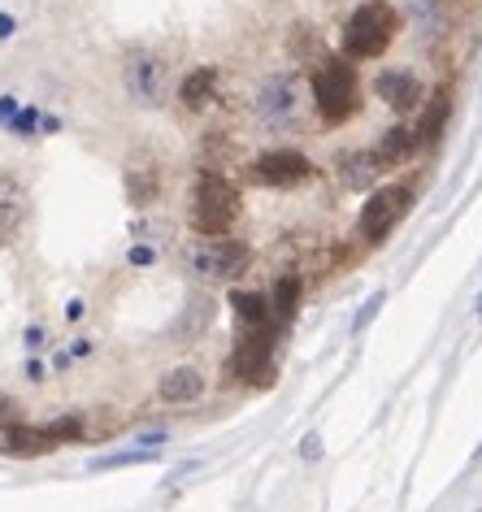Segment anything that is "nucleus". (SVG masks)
I'll return each instance as SVG.
<instances>
[{
  "instance_id": "obj_19",
  "label": "nucleus",
  "mask_w": 482,
  "mask_h": 512,
  "mask_svg": "<svg viewBox=\"0 0 482 512\" xmlns=\"http://www.w3.org/2000/svg\"><path fill=\"white\" fill-rule=\"evenodd\" d=\"M9 31H14V22H9V18H0V35H9Z\"/></svg>"
},
{
  "instance_id": "obj_8",
  "label": "nucleus",
  "mask_w": 482,
  "mask_h": 512,
  "mask_svg": "<svg viewBox=\"0 0 482 512\" xmlns=\"http://www.w3.org/2000/svg\"><path fill=\"white\" fill-rule=\"evenodd\" d=\"M309 174H313V165H309V157H304V152H296V148H274V152H261V157L252 161V183L278 187V191L300 187Z\"/></svg>"
},
{
  "instance_id": "obj_16",
  "label": "nucleus",
  "mask_w": 482,
  "mask_h": 512,
  "mask_svg": "<svg viewBox=\"0 0 482 512\" xmlns=\"http://www.w3.org/2000/svg\"><path fill=\"white\" fill-rule=\"evenodd\" d=\"M448 109H452V105H448V92H439V96L422 109V122L413 126V131H417V144H435V139L443 135V126H448Z\"/></svg>"
},
{
  "instance_id": "obj_7",
  "label": "nucleus",
  "mask_w": 482,
  "mask_h": 512,
  "mask_svg": "<svg viewBox=\"0 0 482 512\" xmlns=\"http://www.w3.org/2000/svg\"><path fill=\"white\" fill-rule=\"evenodd\" d=\"M413 204V187L409 183H391V187H378L370 200H365L361 209V235L365 239H387L391 230L404 222V213H409Z\"/></svg>"
},
{
  "instance_id": "obj_11",
  "label": "nucleus",
  "mask_w": 482,
  "mask_h": 512,
  "mask_svg": "<svg viewBox=\"0 0 482 512\" xmlns=\"http://www.w3.org/2000/svg\"><path fill=\"white\" fill-rule=\"evenodd\" d=\"M27 217H31L27 187L14 174L0 170V243H14L22 235V226H27Z\"/></svg>"
},
{
  "instance_id": "obj_5",
  "label": "nucleus",
  "mask_w": 482,
  "mask_h": 512,
  "mask_svg": "<svg viewBox=\"0 0 482 512\" xmlns=\"http://www.w3.org/2000/svg\"><path fill=\"white\" fill-rule=\"evenodd\" d=\"M187 265H192L200 283H235L239 274H248L252 248L244 239H200L187 256Z\"/></svg>"
},
{
  "instance_id": "obj_4",
  "label": "nucleus",
  "mask_w": 482,
  "mask_h": 512,
  "mask_svg": "<svg viewBox=\"0 0 482 512\" xmlns=\"http://www.w3.org/2000/svg\"><path fill=\"white\" fill-rule=\"evenodd\" d=\"M122 87L139 109H161L170 100V61L152 48H135L122 61Z\"/></svg>"
},
{
  "instance_id": "obj_1",
  "label": "nucleus",
  "mask_w": 482,
  "mask_h": 512,
  "mask_svg": "<svg viewBox=\"0 0 482 512\" xmlns=\"http://www.w3.org/2000/svg\"><path fill=\"white\" fill-rule=\"evenodd\" d=\"M313 105H317V113H322L326 126H344L348 118H357V109H361L357 70L339 57H326L313 74Z\"/></svg>"
},
{
  "instance_id": "obj_9",
  "label": "nucleus",
  "mask_w": 482,
  "mask_h": 512,
  "mask_svg": "<svg viewBox=\"0 0 482 512\" xmlns=\"http://www.w3.org/2000/svg\"><path fill=\"white\" fill-rule=\"evenodd\" d=\"M231 374L248 378V382H270V374H274V326L244 330V339H239V348L231 356Z\"/></svg>"
},
{
  "instance_id": "obj_18",
  "label": "nucleus",
  "mask_w": 482,
  "mask_h": 512,
  "mask_svg": "<svg viewBox=\"0 0 482 512\" xmlns=\"http://www.w3.org/2000/svg\"><path fill=\"white\" fill-rule=\"evenodd\" d=\"M157 452H148V447H139V452H113V456H100L92 469H122V465H148V460Z\"/></svg>"
},
{
  "instance_id": "obj_20",
  "label": "nucleus",
  "mask_w": 482,
  "mask_h": 512,
  "mask_svg": "<svg viewBox=\"0 0 482 512\" xmlns=\"http://www.w3.org/2000/svg\"><path fill=\"white\" fill-rule=\"evenodd\" d=\"M478 313H482V300H478Z\"/></svg>"
},
{
  "instance_id": "obj_6",
  "label": "nucleus",
  "mask_w": 482,
  "mask_h": 512,
  "mask_svg": "<svg viewBox=\"0 0 482 512\" xmlns=\"http://www.w3.org/2000/svg\"><path fill=\"white\" fill-rule=\"evenodd\" d=\"M252 109H257V122L270 126V131L291 126L300 118V83H296V74H287V70L270 74V79L257 87V96H252Z\"/></svg>"
},
{
  "instance_id": "obj_3",
  "label": "nucleus",
  "mask_w": 482,
  "mask_h": 512,
  "mask_svg": "<svg viewBox=\"0 0 482 512\" xmlns=\"http://www.w3.org/2000/svg\"><path fill=\"white\" fill-rule=\"evenodd\" d=\"M239 217V191L222 174H200L192 191V226L205 239H226Z\"/></svg>"
},
{
  "instance_id": "obj_17",
  "label": "nucleus",
  "mask_w": 482,
  "mask_h": 512,
  "mask_svg": "<svg viewBox=\"0 0 482 512\" xmlns=\"http://www.w3.org/2000/svg\"><path fill=\"white\" fill-rule=\"evenodd\" d=\"M296 304H300V278H283V283L274 287V322L283 326V322H291V313H296Z\"/></svg>"
},
{
  "instance_id": "obj_13",
  "label": "nucleus",
  "mask_w": 482,
  "mask_h": 512,
  "mask_svg": "<svg viewBox=\"0 0 482 512\" xmlns=\"http://www.w3.org/2000/svg\"><path fill=\"white\" fill-rule=\"evenodd\" d=\"M200 391H205V378H200V369H192V365H179L161 378V400L166 404H192V400H200Z\"/></svg>"
},
{
  "instance_id": "obj_15",
  "label": "nucleus",
  "mask_w": 482,
  "mask_h": 512,
  "mask_svg": "<svg viewBox=\"0 0 482 512\" xmlns=\"http://www.w3.org/2000/svg\"><path fill=\"white\" fill-rule=\"evenodd\" d=\"M218 96V70H192L179 87V100L187 109H209Z\"/></svg>"
},
{
  "instance_id": "obj_2",
  "label": "nucleus",
  "mask_w": 482,
  "mask_h": 512,
  "mask_svg": "<svg viewBox=\"0 0 482 512\" xmlns=\"http://www.w3.org/2000/svg\"><path fill=\"white\" fill-rule=\"evenodd\" d=\"M400 31V18L387 0H365V5L352 9V18L344 22V53L357 61H374L383 57L391 40Z\"/></svg>"
},
{
  "instance_id": "obj_14",
  "label": "nucleus",
  "mask_w": 482,
  "mask_h": 512,
  "mask_svg": "<svg viewBox=\"0 0 482 512\" xmlns=\"http://www.w3.org/2000/svg\"><path fill=\"white\" fill-rule=\"evenodd\" d=\"M417 148H422V144H417V131H413V126H391V131L378 139V148H374V152L383 157L387 170H396V165L409 161Z\"/></svg>"
},
{
  "instance_id": "obj_10",
  "label": "nucleus",
  "mask_w": 482,
  "mask_h": 512,
  "mask_svg": "<svg viewBox=\"0 0 482 512\" xmlns=\"http://www.w3.org/2000/svg\"><path fill=\"white\" fill-rule=\"evenodd\" d=\"M383 174H387V165L374 148H352V152H339L335 157V178H339V187H348V191H370Z\"/></svg>"
},
{
  "instance_id": "obj_12",
  "label": "nucleus",
  "mask_w": 482,
  "mask_h": 512,
  "mask_svg": "<svg viewBox=\"0 0 482 512\" xmlns=\"http://www.w3.org/2000/svg\"><path fill=\"white\" fill-rule=\"evenodd\" d=\"M374 87H378V96H383V105L396 113H413L422 105V83H417L409 70H383Z\"/></svg>"
}]
</instances>
